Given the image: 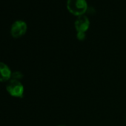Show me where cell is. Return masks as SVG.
<instances>
[{
  "mask_svg": "<svg viewBox=\"0 0 126 126\" xmlns=\"http://www.w3.org/2000/svg\"><path fill=\"white\" fill-rule=\"evenodd\" d=\"M67 8L72 14L79 16L86 12L88 4L86 0H68Z\"/></svg>",
  "mask_w": 126,
  "mask_h": 126,
  "instance_id": "cell-1",
  "label": "cell"
},
{
  "mask_svg": "<svg viewBox=\"0 0 126 126\" xmlns=\"http://www.w3.org/2000/svg\"><path fill=\"white\" fill-rule=\"evenodd\" d=\"M7 91L12 96L22 97L24 94V87L19 81L11 79L7 85Z\"/></svg>",
  "mask_w": 126,
  "mask_h": 126,
  "instance_id": "cell-2",
  "label": "cell"
},
{
  "mask_svg": "<svg viewBox=\"0 0 126 126\" xmlns=\"http://www.w3.org/2000/svg\"><path fill=\"white\" fill-rule=\"evenodd\" d=\"M28 26L25 22L22 20H17L11 26V33L14 38H19L25 34Z\"/></svg>",
  "mask_w": 126,
  "mask_h": 126,
  "instance_id": "cell-3",
  "label": "cell"
},
{
  "mask_svg": "<svg viewBox=\"0 0 126 126\" xmlns=\"http://www.w3.org/2000/svg\"><path fill=\"white\" fill-rule=\"evenodd\" d=\"M74 25L77 32L86 33V31L88 30L90 26V21L86 16L82 15L77 17Z\"/></svg>",
  "mask_w": 126,
  "mask_h": 126,
  "instance_id": "cell-4",
  "label": "cell"
},
{
  "mask_svg": "<svg viewBox=\"0 0 126 126\" xmlns=\"http://www.w3.org/2000/svg\"><path fill=\"white\" fill-rule=\"evenodd\" d=\"M11 71L10 68L3 62H0V82H6L11 78Z\"/></svg>",
  "mask_w": 126,
  "mask_h": 126,
  "instance_id": "cell-5",
  "label": "cell"
},
{
  "mask_svg": "<svg viewBox=\"0 0 126 126\" xmlns=\"http://www.w3.org/2000/svg\"><path fill=\"white\" fill-rule=\"evenodd\" d=\"M23 78V74L20 72V71H15L11 74V78L12 79H15V80H18L19 81L20 79H22Z\"/></svg>",
  "mask_w": 126,
  "mask_h": 126,
  "instance_id": "cell-6",
  "label": "cell"
},
{
  "mask_svg": "<svg viewBox=\"0 0 126 126\" xmlns=\"http://www.w3.org/2000/svg\"><path fill=\"white\" fill-rule=\"evenodd\" d=\"M85 36H86V34L85 33H82V32H77V39L80 40V41H82L85 39Z\"/></svg>",
  "mask_w": 126,
  "mask_h": 126,
  "instance_id": "cell-7",
  "label": "cell"
},
{
  "mask_svg": "<svg viewBox=\"0 0 126 126\" xmlns=\"http://www.w3.org/2000/svg\"><path fill=\"white\" fill-rule=\"evenodd\" d=\"M57 126H65V125H57Z\"/></svg>",
  "mask_w": 126,
  "mask_h": 126,
  "instance_id": "cell-8",
  "label": "cell"
}]
</instances>
